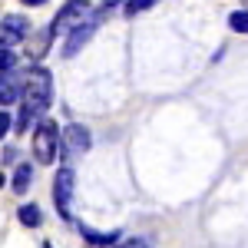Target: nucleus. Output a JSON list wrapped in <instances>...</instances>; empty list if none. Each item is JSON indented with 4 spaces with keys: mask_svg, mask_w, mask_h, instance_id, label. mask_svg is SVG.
<instances>
[{
    "mask_svg": "<svg viewBox=\"0 0 248 248\" xmlns=\"http://www.w3.org/2000/svg\"><path fill=\"white\" fill-rule=\"evenodd\" d=\"M50 103H53V77H50V70L33 66L23 77V106H20V116H17V133L30 129L33 119L50 109Z\"/></svg>",
    "mask_w": 248,
    "mask_h": 248,
    "instance_id": "1",
    "label": "nucleus"
},
{
    "mask_svg": "<svg viewBox=\"0 0 248 248\" xmlns=\"http://www.w3.org/2000/svg\"><path fill=\"white\" fill-rule=\"evenodd\" d=\"M60 142H63V133L57 129V123L53 119H40L37 129H33V155H37V162L50 166L60 153Z\"/></svg>",
    "mask_w": 248,
    "mask_h": 248,
    "instance_id": "2",
    "label": "nucleus"
},
{
    "mask_svg": "<svg viewBox=\"0 0 248 248\" xmlns=\"http://www.w3.org/2000/svg\"><path fill=\"white\" fill-rule=\"evenodd\" d=\"M86 17H90V3L86 0H70L57 17H53V23L46 30H50V37H60V33H70L73 27H79Z\"/></svg>",
    "mask_w": 248,
    "mask_h": 248,
    "instance_id": "3",
    "label": "nucleus"
},
{
    "mask_svg": "<svg viewBox=\"0 0 248 248\" xmlns=\"http://www.w3.org/2000/svg\"><path fill=\"white\" fill-rule=\"evenodd\" d=\"M73 189H77V175H73L70 166H63V169L57 172V182H53V202H57V212L63 218H73V212H70Z\"/></svg>",
    "mask_w": 248,
    "mask_h": 248,
    "instance_id": "4",
    "label": "nucleus"
},
{
    "mask_svg": "<svg viewBox=\"0 0 248 248\" xmlns=\"http://www.w3.org/2000/svg\"><path fill=\"white\" fill-rule=\"evenodd\" d=\"M86 153H90V129L79 123H70L63 129V159H79Z\"/></svg>",
    "mask_w": 248,
    "mask_h": 248,
    "instance_id": "5",
    "label": "nucleus"
},
{
    "mask_svg": "<svg viewBox=\"0 0 248 248\" xmlns=\"http://www.w3.org/2000/svg\"><path fill=\"white\" fill-rule=\"evenodd\" d=\"M30 37V20L20 17V14H10V17L0 20V46H17Z\"/></svg>",
    "mask_w": 248,
    "mask_h": 248,
    "instance_id": "6",
    "label": "nucleus"
},
{
    "mask_svg": "<svg viewBox=\"0 0 248 248\" xmlns=\"http://www.w3.org/2000/svg\"><path fill=\"white\" fill-rule=\"evenodd\" d=\"M23 83L17 77H10V73H0V106H10V103H17L23 90H20Z\"/></svg>",
    "mask_w": 248,
    "mask_h": 248,
    "instance_id": "7",
    "label": "nucleus"
},
{
    "mask_svg": "<svg viewBox=\"0 0 248 248\" xmlns=\"http://www.w3.org/2000/svg\"><path fill=\"white\" fill-rule=\"evenodd\" d=\"M79 232H83V238H86L90 245H96V248L113 245L116 238H123V232H96V229H90V225H83V222H79Z\"/></svg>",
    "mask_w": 248,
    "mask_h": 248,
    "instance_id": "8",
    "label": "nucleus"
},
{
    "mask_svg": "<svg viewBox=\"0 0 248 248\" xmlns=\"http://www.w3.org/2000/svg\"><path fill=\"white\" fill-rule=\"evenodd\" d=\"M33 182V166L30 162H20L17 172H14V192H27Z\"/></svg>",
    "mask_w": 248,
    "mask_h": 248,
    "instance_id": "9",
    "label": "nucleus"
},
{
    "mask_svg": "<svg viewBox=\"0 0 248 248\" xmlns=\"http://www.w3.org/2000/svg\"><path fill=\"white\" fill-rule=\"evenodd\" d=\"M17 218H20V225H27V229H37L40 222H43V212H40V205H20Z\"/></svg>",
    "mask_w": 248,
    "mask_h": 248,
    "instance_id": "10",
    "label": "nucleus"
},
{
    "mask_svg": "<svg viewBox=\"0 0 248 248\" xmlns=\"http://www.w3.org/2000/svg\"><path fill=\"white\" fill-rule=\"evenodd\" d=\"M159 0H129L126 7H123V14L126 17H136V14H142V10H149V7H155Z\"/></svg>",
    "mask_w": 248,
    "mask_h": 248,
    "instance_id": "11",
    "label": "nucleus"
},
{
    "mask_svg": "<svg viewBox=\"0 0 248 248\" xmlns=\"http://www.w3.org/2000/svg\"><path fill=\"white\" fill-rule=\"evenodd\" d=\"M229 27L235 33H248V10H235L229 17Z\"/></svg>",
    "mask_w": 248,
    "mask_h": 248,
    "instance_id": "12",
    "label": "nucleus"
},
{
    "mask_svg": "<svg viewBox=\"0 0 248 248\" xmlns=\"http://www.w3.org/2000/svg\"><path fill=\"white\" fill-rule=\"evenodd\" d=\"M17 66V57L10 53V46H0V73H10Z\"/></svg>",
    "mask_w": 248,
    "mask_h": 248,
    "instance_id": "13",
    "label": "nucleus"
},
{
    "mask_svg": "<svg viewBox=\"0 0 248 248\" xmlns=\"http://www.w3.org/2000/svg\"><path fill=\"white\" fill-rule=\"evenodd\" d=\"M7 133H10V113H3V109H0V139H3Z\"/></svg>",
    "mask_w": 248,
    "mask_h": 248,
    "instance_id": "14",
    "label": "nucleus"
},
{
    "mask_svg": "<svg viewBox=\"0 0 248 248\" xmlns=\"http://www.w3.org/2000/svg\"><path fill=\"white\" fill-rule=\"evenodd\" d=\"M116 248H149V245H146L142 238H126L123 245H116Z\"/></svg>",
    "mask_w": 248,
    "mask_h": 248,
    "instance_id": "15",
    "label": "nucleus"
},
{
    "mask_svg": "<svg viewBox=\"0 0 248 248\" xmlns=\"http://www.w3.org/2000/svg\"><path fill=\"white\" fill-rule=\"evenodd\" d=\"M23 3H30V7H40V3H46V0H23Z\"/></svg>",
    "mask_w": 248,
    "mask_h": 248,
    "instance_id": "16",
    "label": "nucleus"
},
{
    "mask_svg": "<svg viewBox=\"0 0 248 248\" xmlns=\"http://www.w3.org/2000/svg\"><path fill=\"white\" fill-rule=\"evenodd\" d=\"M43 248H53V245H50V242H46V245H43Z\"/></svg>",
    "mask_w": 248,
    "mask_h": 248,
    "instance_id": "17",
    "label": "nucleus"
},
{
    "mask_svg": "<svg viewBox=\"0 0 248 248\" xmlns=\"http://www.w3.org/2000/svg\"><path fill=\"white\" fill-rule=\"evenodd\" d=\"M0 186H3V175H0Z\"/></svg>",
    "mask_w": 248,
    "mask_h": 248,
    "instance_id": "18",
    "label": "nucleus"
}]
</instances>
